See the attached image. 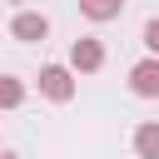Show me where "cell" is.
I'll use <instances>...</instances> for the list:
<instances>
[{"instance_id":"obj_1","label":"cell","mask_w":159,"mask_h":159,"mask_svg":"<svg viewBox=\"0 0 159 159\" xmlns=\"http://www.w3.org/2000/svg\"><path fill=\"white\" fill-rule=\"evenodd\" d=\"M40 94L55 99V104H70L75 99V65H45L40 70Z\"/></svg>"},{"instance_id":"obj_8","label":"cell","mask_w":159,"mask_h":159,"mask_svg":"<svg viewBox=\"0 0 159 159\" xmlns=\"http://www.w3.org/2000/svg\"><path fill=\"white\" fill-rule=\"evenodd\" d=\"M144 50H149V55H159V15L144 25Z\"/></svg>"},{"instance_id":"obj_10","label":"cell","mask_w":159,"mask_h":159,"mask_svg":"<svg viewBox=\"0 0 159 159\" xmlns=\"http://www.w3.org/2000/svg\"><path fill=\"white\" fill-rule=\"evenodd\" d=\"M10 5H20V0H10Z\"/></svg>"},{"instance_id":"obj_4","label":"cell","mask_w":159,"mask_h":159,"mask_svg":"<svg viewBox=\"0 0 159 159\" xmlns=\"http://www.w3.org/2000/svg\"><path fill=\"white\" fill-rule=\"evenodd\" d=\"M129 89H134L139 99H159V55L129 65Z\"/></svg>"},{"instance_id":"obj_9","label":"cell","mask_w":159,"mask_h":159,"mask_svg":"<svg viewBox=\"0 0 159 159\" xmlns=\"http://www.w3.org/2000/svg\"><path fill=\"white\" fill-rule=\"evenodd\" d=\"M5 159H20V154H15V149H10V154H5Z\"/></svg>"},{"instance_id":"obj_2","label":"cell","mask_w":159,"mask_h":159,"mask_svg":"<svg viewBox=\"0 0 159 159\" xmlns=\"http://www.w3.org/2000/svg\"><path fill=\"white\" fill-rule=\"evenodd\" d=\"M45 35H50V15H40V10H15V20H10V40L35 45V40H45Z\"/></svg>"},{"instance_id":"obj_7","label":"cell","mask_w":159,"mask_h":159,"mask_svg":"<svg viewBox=\"0 0 159 159\" xmlns=\"http://www.w3.org/2000/svg\"><path fill=\"white\" fill-rule=\"evenodd\" d=\"M20 99H25V80L5 75V80H0V104H5V109H20Z\"/></svg>"},{"instance_id":"obj_5","label":"cell","mask_w":159,"mask_h":159,"mask_svg":"<svg viewBox=\"0 0 159 159\" xmlns=\"http://www.w3.org/2000/svg\"><path fill=\"white\" fill-rule=\"evenodd\" d=\"M134 154L139 159H159V119H144L134 129Z\"/></svg>"},{"instance_id":"obj_6","label":"cell","mask_w":159,"mask_h":159,"mask_svg":"<svg viewBox=\"0 0 159 159\" xmlns=\"http://www.w3.org/2000/svg\"><path fill=\"white\" fill-rule=\"evenodd\" d=\"M119 10H124V0H80V15H89L94 25H109V20H119Z\"/></svg>"},{"instance_id":"obj_3","label":"cell","mask_w":159,"mask_h":159,"mask_svg":"<svg viewBox=\"0 0 159 159\" xmlns=\"http://www.w3.org/2000/svg\"><path fill=\"white\" fill-rule=\"evenodd\" d=\"M70 65H75V75H94V70H104V45H99L94 35H80V40L70 45Z\"/></svg>"}]
</instances>
